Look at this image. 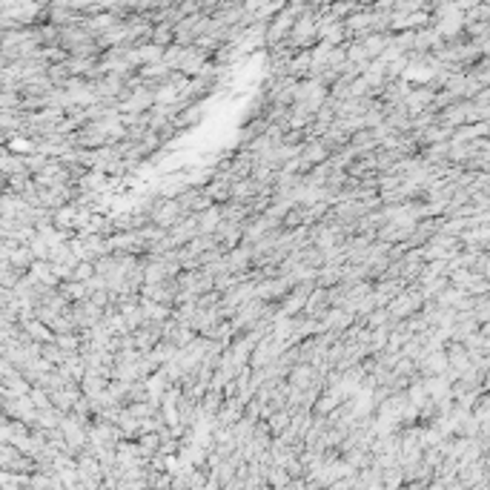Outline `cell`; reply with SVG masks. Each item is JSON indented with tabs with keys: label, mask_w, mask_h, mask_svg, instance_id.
<instances>
[{
	"label": "cell",
	"mask_w": 490,
	"mask_h": 490,
	"mask_svg": "<svg viewBox=\"0 0 490 490\" xmlns=\"http://www.w3.org/2000/svg\"><path fill=\"white\" fill-rule=\"evenodd\" d=\"M218 224H221V207L212 204L209 209H204L198 215V235H212L218 229Z\"/></svg>",
	"instance_id": "obj_1"
},
{
	"label": "cell",
	"mask_w": 490,
	"mask_h": 490,
	"mask_svg": "<svg viewBox=\"0 0 490 490\" xmlns=\"http://www.w3.org/2000/svg\"><path fill=\"white\" fill-rule=\"evenodd\" d=\"M60 341H63V347H69V350L75 347V339H69V336H66V339H60Z\"/></svg>",
	"instance_id": "obj_2"
}]
</instances>
